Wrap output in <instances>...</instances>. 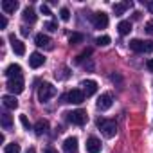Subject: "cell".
Here are the masks:
<instances>
[{"mask_svg":"<svg viewBox=\"0 0 153 153\" xmlns=\"http://www.w3.org/2000/svg\"><path fill=\"white\" fill-rule=\"evenodd\" d=\"M128 7H131V2H123V4H114V13L115 16H121Z\"/></svg>","mask_w":153,"mask_h":153,"instance_id":"obj_21","label":"cell"},{"mask_svg":"<svg viewBox=\"0 0 153 153\" xmlns=\"http://www.w3.org/2000/svg\"><path fill=\"white\" fill-rule=\"evenodd\" d=\"M139 18H140V13H139V11H137V13H133V20H139Z\"/></svg>","mask_w":153,"mask_h":153,"instance_id":"obj_37","label":"cell"},{"mask_svg":"<svg viewBox=\"0 0 153 153\" xmlns=\"http://www.w3.org/2000/svg\"><path fill=\"white\" fill-rule=\"evenodd\" d=\"M34 42H36V45H38V47H47V49H51V38H49L47 34H43V33L36 34Z\"/></svg>","mask_w":153,"mask_h":153,"instance_id":"obj_16","label":"cell"},{"mask_svg":"<svg viewBox=\"0 0 153 153\" xmlns=\"http://www.w3.org/2000/svg\"><path fill=\"white\" fill-rule=\"evenodd\" d=\"M0 123H2L4 130H11V128H13V117H11V115H9L7 112L0 115Z\"/></svg>","mask_w":153,"mask_h":153,"instance_id":"obj_20","label":"cell"},{"mask_svg":"<svg viewBox=\"0 0 153 153\" xmlns=\"http://www.w3.org/2000/svg\"><path fill=\"white\" fill-rule=\"evenodd\" d=\"M9 79H13V78H22V67L18 65V63H11L7 68H6V72H4Z\"/></svg>","mask_w":153,"mask_h":153,"instance_id":"obj_8","label":"cell"},{"mask_svg":"<svg viewBox=\"0 0 153 153\" xmlns=\"http://www.w3.org/2000/svg\"><path fill=\"white\" fill-rule=\"evenodd\" d=\"M117 31H119L121 36L130 34V31H131V22H130V20H121L119 25H117Z\"/></svg>","mask_w":153,"mask_h":153,"instance_id":"obj_15","label":"cell"},{"mask_svg":"<svg viewBox=\"0 0 153 153\" xmlns=\"http://www.w3.org/2000/svg\"><path fill=\"white\" fill-rule=\"evenodd\" d=\"M90 54H92V49H87V51H83V52H81V54H79L78 58H76V61L79 63L81 59H85V58H87V56H90Z\"/></svg>","mask_w":153,"mask_h":153,"instance_id":"obj_29","label":"cell"},{"mask_svg":"<svg viewBox=\"0 0 153 153\" xmlns=\"http://www.w3.org/2000/svg\"><path fill=\"white\" fill-rule=\"evenodd\" d=\"M40 11H42L43 15H51V9H49V6H45V4H42V7H40Z\"/></svg>","mask_w":153,"mask_h":153,"instance_id":"obj_32","label":"cell"},{"mask_svg":"<svg viewBox=\"0 0 153 153\" xmlns=\"http://www.w3.org/2000/svg\"><path fill=\"white\" fill-rule=\"evenodd\" d=\"M2 103H4V106H6V108H9V110L18 108V101H16V97H15V96H4V97H2Z\"/></svg>","mask_w":153,"mask_h":153,"instance_id":"obj_18","label":"cell"},{"mask_svg":"<svg viewBox=\"0 0 153 153\" xmlns=\"http://www.w3.org/2000/svg\"><path fill=\"white\" fill-rule=\"evenodd\" d=\"M97 128L103 131V135L105 137H108V139H112V137H115V133H117V124H115V121H106V119H97Z\"/></svg>","mask_w":153,"mask_h":153,"instance_id":"obj_1","label":"cell"},{"mask_svg":"<svg viewBox=\"0 0 153 153\" xmlns=\"http://www.w3.org/2000/svg\"><path fill=\"white\" fill-rule=\"evenodd\" d=\"M112 40H110V36H106V34H103V36H97L96 38V43L97 45H101V47H105V45H108Z\"/></svg>","mask_w":153,"mask_h":153,"instance_id":"obj_25","label":"cell"},{"mask_svg":"<svg viewBox=\"0 0 153 153\" xmlns=\"http://www.w3.org/2000/svg\"><path fill=\"white\" fill-rule=\"evenodd\" d=\"M9 42H11V49L15 51V54H18V56H24L25 54V43L20 42V40H16L15 34L9 36Z\"/></svg>","mask_w":153,"mask_h":153,"instance_id":"obj_7","label":"cell"},{"mask_svg":"<svg viewBox=\"0 0 153 153\" xmlns=\"http://www.w3.org/2000/svg\"><path fill=\"white\" fill-rule=\"evenodd\" d=\"M27 153H36V151H34V148H29V149H27Z\"/></svg>","mask_w":153,"mask_h":153,"instance_id":"obj_39","label":"cell"},{"mask_svg":"<svg viewBox=\"0 0 153 153\" xmlns=\"http://www.w3.org/2000/svg\"><path fill=\"white\" fill-rule=\"evenodd\" d=\"M148 9H149V11L153 13V2H148Z\"/></svg>","mask_w":153,"mask_h":153,"instance_id":"obj_38","label":"cell"},{"mask_svg":"<svg viewBox=\"0 0 153 153\" xmlns=\"http://www.w3.org/2000/svg\"><path fill=\"white\" fill-rule=\"evenodd\" d=\"M144 29H146V33H148V34H151V36H153V20H149V22L144 25Z\"/></svg>","mask_w":153,"mask_h":153,"instance_id":"obj_30","label":"cell"},{"mask_svg":"<svg viewBox=\"0 0 153 153\" xmlns=\"http://www.w3.org/2000/svg\"><path fill=\"white\" fill-rule=\"evenodd\" d=\"M7 88H9V92L15 96V94H22L24 92V79L22 78H13V79H9L7 81Z\"/></svg>","mask_w":153,"mask_h":153,"instance_id":"obj_6","label":"cell"},{"mask_svg":"<svg viewBox=\"0 0 153 153\" xmlns=\"http://www.w3.org/2000/svg\"><path fill=\"white\" fill-rule=\"evenodd\" d=\"M45 153H58L56 149H52V148H45Z\"/></svg>","mask_w":153,"mask_h":153,"instance_id":"obj_36","label":"cell"},{"mask_svg":"<svg viewBox=\"0 0 153 153\" xmlns=\"http://www.w3.org/2000/svg\"><path fill=\"white\" fill-rule=\"evenodd\" d=\"M29 31H31V29H27V27H22V34H24V36H27V34H29Z\"/></svg>","mask_w":153,"mask_h":153,"instance_id":"obj_35","label":"cell"},{"mask_svg":"<svg viewBox=\"0 0 153 153\" xmlns=\"http://www.w3.org/2000/svg\"><path fill=\"white\" fill-rule=\"evenodd\" d=\"M130 49L133 52H146V42H142L139 38H133V40H130Z\"/></svg>","mask_w":153,"mask_h":153,"instance_id":"obj_14","label":"cell"},{"mask_svg":"<svg viewBox=\"0 0 153 153\" xmlns=\"http://www.w3.org/2000/svg\"><path fill=\"white\" fill-rule=\"evenodd\" d=\"M87 151L88 153H99L101 151V140L97 137H88L87 139Z\"/></svg>","mask_w":153,"mask_h":153,"instance_id":"obj_10","label":"cell"},{"mask_svg":"<svg viewBox=\"0 0 153 153\" xmlns=\"http://www.w3.org/2000/svg\"><path fill=\"white\" fill-rule=\"evenodd\" d=\"M4 153H20V144H16V142H9V144H6Z\"/></svg>","mask_w":153,"mask_h":153,"instance_id":"obj_24","label":"cell"},{"mask_svg":"<svg viewBox=\"0 0 153 153\" xmlns=\"http://www.w3.org/2000/svg\"><path fill=\"white\" fill-rule=\"evenodd\" d=\"M65 153H78V139L76 137H67L63 142Z\"/></svg>","mask_w":153,"mask_h":153,"instance_id":"obj_9","label":"cell"},{"mask_svg":"<svg viewBox=\"0 0 153 153\" xmlns=\"http://www.w3.org/2000/svg\"><path fill=\"white\" fill-rule=\"evenodd\" d=\"M24 20L29 22V24H34L36 22V13H34L33 7H25L24 9Z\"/></svg>","mask_w":153,"mask_h":153,"instance_id":"obj_22","label":"cell"},{"mask_svg":"<svg viewBox=\"0 0 153 153\" xmlns=\"http://www.w3.org/2000/svg\"><path fill=\"white\" fill-rule=\"evenodd\" d=\"M20 123H22V126H24L25 130H29V128H31V123H29V119H27V115H24V114L20 115Z\"/></svg>","mask_w":153,"mask_h":153,"instance_id":"obj_28","label":"cell"},{"mask_svg":"<svg viewBox=\"0 0 153 153\" xmlns=\"http://www.w3.org/2000/svg\"><path fill=\"white\" fill-rule=\"evenodd\" d=\"M146 67H148V68H149V70L153 72V58H149V59H148V63H146Z\"/></svg>","mask_w":153,"mask_h":153,"instance_id":"obj_34","label":"cell"},{"mask_svg":"<svg viewBox=\"0 0 153 153\" xmlns=\"http://www.w3.org/2000/svg\"><path fill=\"white\" fill-rule=\"evenodd\" d=\"M43 29H47L49 33H54V31H58V24H56V22H52V20H49V22H45V24H43Z\"/></svg>","mask_w":153,"mask_h":153,"instance_id":"obj_27","label":"cell"},{"mask_svg":"<svg viewBox=\"0 0 153 153\" xmlns=\"http://www.w3.org/2000/svg\"><path fill=\"white\" fill-rule=\"evenodd\" d=\"M67 119H68L72 124L83 126V124L87 123V112H85V110H74V112H68V114H67Z\"/></svg>","mask_w":153,"mask_h":153,"instance_id":"obj_3","label":"cell"},{"mask_svg":"<svg viewBox=\"0 0 153 153\" xmlns=\"http://www.w3.org/2000/svg\"><path fill=\"white\" fill-rule=\"evenodd\" d=\"M112 96L110 94H103L99 99H97V108L101 110V112H105V110H108L110 106H112Z\"/></svg>","mask_w":153,"mask_h":153,"instance_id":"obj_12","label":"cell"},{"mask_svg":"<svg viewBox=\"0 0 153 153\" xmlns=\"http://www.w3.org/2000/svg\"><path fill=\"white\" fill-rule=\"evenodd\" d=\"M92 24H94V27L96 29H105L106 25H108V15L106 13H96V15H92Z\"/></svg>","mask_w":153,"mask_h":153,"instance_id":"obj_5","label":"cell"},{"mask_svg":"<svg viewBox=\"0 0 153 153\" xmlns=\"http://www.w3.org/2000/svg\"><path fill=\"white\" fill-rule=\"evenodd\" d=\"M83 42V34L81 33H72L70 36H68V43H72V45H78V43H81Z\"/></svg>","mask_w":153,"mask_h":153,"instance_id":"obj_23","label":"cell"},{"mask_svg":"<svg viewBox=\"0 0 153 153\" xmlns=\"http://www.w3.org/2000/svg\"><path fill=\"white\" fill-rule=\"evenodd\" d=\"M2 9L6 13H15L18 9V2L16 0H2Z\"/></svg>","mask_w":153,"mask_h":153,"instance_id":"obj_17","label":"cell"},{"mask_svg":"<svg viewBox=\"0 0 153 153\" xmlns=\"http://www.w3.org/2000/svg\"><path fill=\"white\" fill-rule=\"evenodd\" d=\"M65 103H74V105H81L85 101V92L79 90V88H74L67 94V97H63Z\"/></svg>","mask_w":153,"mask_h":153,"instance_id":"obj_4","label":"cell"},{"mask_svg":"<svg viewBox=\"0 0 153 153\" xmlns=\"http://www.w3.org/2000/svg\"><path fill=\"white\" fill-rule=\"evenodd\" d=\"M81 87H83V92H85V96H87V97H88V96H94V94L97 92V83H96V81H92V79L83 81V83H81Z\"/></svg>","mask_w":153,"mask_h":153,"instance_id":"obj_13","label":"cell"},{"mask_svg":"<svg viewBox=\"0 0 153 153\" xmlns=\"http://www.w3.org/2000/svg\"><path fill=\"white\" fill-rule=\"evenodd\" d=\"M54 96H56V88L51 83H42L40 85V88H38V99H40V103H47Z\"/></svg>","mask_w":153,"mask_h":153,"instance_id":"obj_2","label":"cell"},{"mask_svg":"<svg viewBox=\"0 0 153 153\" xmlns=\"http://www.w3.org/2000/svg\"><path fill=\"white\" fill-rule=\"evenodd\" d=\"M6 27H7V18L0 16V29H6Z\"/></svg>","mask_w":153,"mask_h":153,"instance_id":"obj_31","label":"cell"},{"mask_svg":"<svg viewBox=\"0 0 153 153\" xmlns=\"http://www.w3.org/2000/svg\"><path fill=\"white\" fill-rule=\"evenodd\" d=\"M43 63H45L43 54H40V52H33V54L29 56V65H31L33 68H40Z\"/></svg>","mask_w":153,"mask_h":153,"instance_id":"obj_11","label":"cell"},{"mask_svg":"<svg viewBox=\"0 0 153 153\" xmlns=\"http://www.w3.org/2000/svg\"><path fill=\"white\" fill-rule=\"evenodd\" d=\"M146 52H153V40L146 42Z\"/></svg>","mask_w":153,"mask_h":153,"instance_id":"obj_33","label":"cell"},{"mask_svg":"<svg viewBox=\"0 0 153 153\" xmlns=\"http://www.w3.org/2000/svg\"><path fill=\"white\" fill-rule=\"evenodd\" d=\"M59 18H61L63 22H68V20H70V11H68V7H61V9H59Z\"/></svg>","mask_w":153,"mask_h":153,"instance_id":"obj_26","label":"cell"},{"mask_svg":"<svg viewBox=\"0 0 153 153\" xmlns=\"http://www.w3.org/2000/svg\"><path fill=\"white\" fill-rule=\"evenodd\" d=\"M47 130H49V123H47L45 119H40V121L34 124V131H36V135H43V133H47Z\"/></svg>","mask_w":153,"mask_h":153,"instance_id":"obj_19","label":"cell"}]
</instances>
